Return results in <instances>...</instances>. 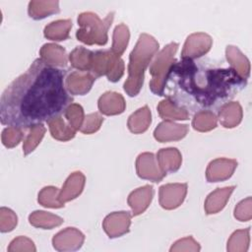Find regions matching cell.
Instances as JSON below:
<instances>
[{
    "mask_svg": "<svg viewBox=\"0 0 252 252\" xmlns=\"http://www.w3.org/2000/svg\"><path fill=\"white\" fill-rule=\"evenodd\" d=\"M68 71L51 66L41 58L35 59L3 92L1 123L27 129L64 114L73 103V96L66 88Z\"/></svg>",
    "mask_w": 252,
    "mask_h": 252,
    "instance_id": "1",
    "label": "cell"
},
{
    "mask_svg": "<svg viewBox=\"0 0 252 252\" xmlns=\"http://www.w3.org/2000/svg\"><path fill=\"white\" fill-rule=\"evenodd\" d=\"M220 63L210 58L174 60L166 73L162 95L188 113L219 112L247 85V79L231 66Z\"/></svg>",
    "mask_w": 252,
    "mask_h": 252,
    "instance_id": "2",
    "label": "cell"
},
{
    "mask_svg": "<svg viewBox=\"0 0 252 252\" xmlns=\"http://www.w3.org/2000/svg\"><path fill=\"white\" fill-rule=\"evenodd\" d=\"M158 49V43L153 36L146 33L140 35L135 48L130 54L129 77L124 83V90L130 96L139 94L143 86L144 72Z\"/></svg>",
    "mask_w": 252,
    "mask_h": 252,
    "instance_id": "3",
    "label": "cell"
},
{
    "mask_svg": "<svg viewBox=\"0 0 252 252\" xmlns=\"http://www.w3.org/2000/svg\"><path fill=\"white\" fill-rule=\"evenodd\" d=\"M113 20V13H109L108 16L100 21L97 15L94 13H83L78 18L79 24H84L92 27L89 32L77 31L76 36L79 40L87 44H99L103 45L107 42V30L110 27Z\"/></svg>",
    "mask_w": 252,
    "mask_h": 252,
    "instance_id": "4",
    "label": "cell"
},
{
    "mask_svg": "<svg viewBox=\"0 0 252 252\" xmlns=\"http://www.w3.org/2000/svg\"><path fill=\"white\" fill-rule=\"evenodd\" d=\"M124 63L119 56L108 51H95L93 54L91 73L96 78L106 75L110 82H117L123 75Z\"/></svg>",
    "mask_w": 252,
    "mask_h": 252,
    "instance_id": "5",
    "label": "cell"
},
{
    "mask_svg": "<svg viewBox=\"0 0 252 252\" xmlns=\"http://www.w3.org/2000/svg\"><path fill=\"white\" fill-rule=\"evenodd\" d=\"M178 48V43L171 42L164 46V48L157 55L156 60L153 62L150 73L153 76V80L150 83V88L154 94L157 95H162L163 83L166 73L174 62L173 55Z\"/></svg>",
    "mask_w": 252,
    "mask_h": 252,
    "instance_id": "6",
    "label": "cell"
},
{
    "mask_svg": "<svg viewBox=\"0 0 252 252\" xmlns=\"http://www.w3.org/2000/svg\"><path fill=\"white\" fill-rule=\"evenodd\" d=\"M187 191V184H167L159 188V203L164 209L177 208L184 199Z\"/></svg>",
    "mask_w": 252,
    "mask_h": 252,
    "instance_id": "7",
    "label": "cell"
},
{
    "mask_svg": "<svg viewBox=\"0 0 252 252\" xmlns=\"http://www.w3.org/2000/svg\"><path fill=\"white\" fill-rule=\"evenodd\" d=\"M94 80L95 77L92 73L71 71L66 77V88L71 94H85L91 90Z\"/></svg>",
    "mask_w": 252,
    "mask_h": 252,
    "instance_id": "8",
    "label": "cell"
},
{
    "mask_svg": "<svg viewBox=\"0 0 252 252\" xmlns=\"http://www.w3.org/2000/svg\"><path fill=\"white\" fill-rule=\"evenodd\" d=\"M212 45V38L206 33H193L187 37L182 51V58L196 59L203 56L205 53L198 47L209 51Z\"/></svg>",
    "mask_w": 252,
    "mask_h": 252,
    "instance_id": "9",
    "label": "cell"
},
{
    "mask_svg": "<svg viewBox=\"0 0 252 252\" xmlns=\"http://www.w3.org/2000/svg\"><path fill=\"white\" fill-rule=\"evenodd\" d=\"M137 172L141 178L151 179L154 182H159L166 174L158 168L155 156L152 153H145L137 158Z\"/></svg>",
    "mask_w": 252,
    "mask_h": 252,
    "instance_id": "10",
    "label": "cell"
},
{
    "mask_svg": "<svg viewBox=\"0 0 252 252\" xmlns=\"http://www.w3.org/2000/svg\"><path fill=\"white\" fill-rule=\"evenodd\" d=\"M131 215L128 212H118L108 215L103 221V228L110 238L119 237L129 231Z\"/></svg>",
    "mask_w": 252,
    "mask_h": 252,
    "instance_id": "11",
    "label": "cell"
},
{
    "mask_svg": "<svg viewBox=\"0 0 252 252\" xmlns=\"http://www.w3.org/2000/svg\"><path fill=\"white\" fill-rule=\"evenodd\" d=\"M188 131V125H179L171 121H163L156 128L154 135L155 138L163 143L172 140L182 139Z\"/></svg>",
    "mask_w": 252,
    "mask_h": 252,
    "instance_id": "12",
    "label": "cell"
},
{
    "mask_svg": "<svg viewBox=\"0 0 252 252\" xmlns=\"http://www.w3.org/2000/svg\"><path fill=\"white\" fill-rule=\"evenodd\" d=\"M69 237H66L64 230L54 235L52 239L53 247L59 251L62 250H76L79 249L84 241V235L74 227H68Z\"/></svg>",
    "mask_w": 252,
    "mask_h": 252,
    "instance_id": "13",
    "label": "cell"
},
{
    "mask_svg": "<svg viewBox=\"0 0 252 252\" xmlns=\"http://www.w3.org/2000/svg\"><path fill=\"white\" fill-rule=\"evenodd\" d=\"M85 184V177L81 172H74L66 180L58 198V201L64 205L65 202L75 199L81 194Z\"/></svg>",
    "mask_w": 252,
    "mask_h": 252,
    "instance_id": "14",
    "label": "cell"
},
{
    "mask_svg": "<svg viewBox=\"0 0 252 252\" xmlns=\"http://www.w3.org/2000/svg\"><path fill=\"white\" fill-rule=\"evenodd\" d=\"M98 109L101 113L106 115L122 113L125 109L124 98L117 93H105L98 99Z\"/></svg>",
    "mask_w": 252,
    "mask_h": 252,
    "instance_id": "15",
    "label": "cell"
},
{
    "mask_svg": "<svg viewBox=\"0 0 252 252\" xmlns=\"http://www.w3.org/2000/svg\"><path fill=\"white\" fill-rule=\"evenodd\" d=\"M40 55L41 59L51 66L62 69L67 65L65 49L60 45L53 43L44 44L40 49Z\"/></svg>",
    "mask_w": 252,
    "mask_h": 252,
    "instance_id": "16",
    "label": "cell"
},
{
    "mask_svg": "<svg viewBox=\"0 0 252 252\" xmlns=\"http://www.w3.org/2000/svg\"><path fill=\"white\" fill-rule=\"evenodd\" d=\"M158 162L163 173L176 171L181 163V156L177 149H161L158 154Z\"/></svg>",
    "mask_w": 252,
    "mask_h": 252,
    "instance_id": "17",
    "label": "cell"
},
{
    "mask_svg": "<svg viewBox=\"0 0 252 252\" xmlns=\"http://www.w3.org/2000/svg\"><path fill=\"white\" fill-rule=\"evenodd\" d=\"M236 162L234 160L230 159H224V158H219L214 161H212L209 164V167L207 169V179L209 182H217L219 181L220 172H223L224 176L226 178L230 177L235 166Z\"/></svg>",
    "mask_w": 252,
    "mask_h": 252,
    "instance_id": "18",
    "label": "cell"
},
{
    "mask_svg": "<svg viewBox=\"0 0 252 252\" xmlns=\"http://www.w3.org/2000/svg\"><path fill=\"white\" fill-rule=\"evenodd\" d=\"M233 189L234 186H230L223 189H218L215 192L211 193L208 196L205 204V210L207 214H216L217 212L221 210L224 207Z\"/></svg>",
    "mask_w": 252,
    "mask_h": 252,
    "instance_id": "19",
    "label": "cell"
},
{
    "mask_svg": "<svg viewBox=\"0 0 252 252\" xmlns=\"http://www.w3.org/2000/svg\"><path fill=\"white\" fill-rule=\"evenodd\" d=\"M151 123V111L147 105L138 109L128 120V128L131 132L139 134L145 132Z\"/></svg>",
    "mask_w": 252,
    "mask_h": 252,
    "instance_id": "20",
    "label": "cell"
},
{
    "mask_svg": "<svg viewBox=\"0 0 252 252\" xmlns=\"http://www.w3.org/2000/svg\"><path fill=\"white\" fill-rule=\"evenodd\" d=\"M71 28L72 22L70 20H58L45 27L44 36L51 40H65L69 36Z\"/></svg>",
    "mask_w": 252,
    "mask_h": 252,
    "instance_id": "21",
    "label": "cell"
},
{
    "mask_svg": "<svg viewBox=\"0 0 252 252\" xmlns=\"http://www.w3.org/2000/svg\"><path fill=\"white\" fill-rule=\"evenodd\" d=\"M93 54V51L86 49L83 46H78L70 53L69 60L72 63V66L79 71L91 72Z\"/></svg>",
    "mask_w": 252,
    "mask_h": 252,
    "instance_id": "22",
    "label": "cell"
},
{
    "mask_svg": "<svg viewBox=\"0 0 252 252\" xmlns=\"http://www.w3.org/2000/svg\"><path fill=\"white\" fill-rule=\"evenodd\" d=\"M142 193H143V187L135 190L134 192H132L128 198V203L130 205V207L133 210V215L137 216L142 214L149 206V204L152 201L153 198V194H154V190L153 187L151 186L149 188V190L146 192V194L142 197Z\"/></svg>",
    "mask_w": 252,
    "mask_h": 252,
    "instance_id": "23",
    "label": "cell"
},
{
    "mask_svg": "<svg viewBox=\"0 0 252 252\" xmlns=\"http://www.w3.org/2000/svg\"><path fill=\"white\" fill-rule=\"evenodd\" d=\"M30 223L36 227H42L44 229H50L53 226L60 225L63 222V219L52 214L43 212V211H36L30 215L29 217Z\"/></svg>",
    "mask_w": 252,
    "mask_h": 252,
    "instance_id": "24",
    "label": "cell"
},
{
    "mask_svg": "<svg viewBox=\"0 0 252 252\" xmlns=\"http://www.w3.org/2000/svg\"><path fill=\"white\" fill-rule=\"evenodd\" d=\"M51 136L60 141H68L75 136L76 130L71 125H66L61 117H57L47 122Z\"/></svg>",
    "mask_w": 252,
    "mask_h": 252,
    "instance_id": "25",
    "label": "cell"
},
{
    "mask_svg": "<svg viewBox=\"0 0 252 252\" xmlns=\"http://www.w3.org/2000/svg\"><path fill=\"white\" fill-rule=\"evenodd\" d=\"M158 110L159 116L164 120H186L189 117L188 112L174 106L167 98L159 102Z\"/></svg>",
    "mask_w": 252,
    "mask_h": 252,
    "instance_id": "26",
    "label": "cell"
},
{
    "mask_svg": "<svg viewBox=\"0 0 252 252\" xmlns=\"http://www.w3.org/2000/svg\"><path fill=\"white\" fill-rule=\"evenodd\" d=\"M129 40V31L128 28L121 24L117 26L113 32V43L111 47V52L119 56L124 52Z\"/></svg>",
    "mask_w": 252,
    "mask_h": 252,
    "instance_id": "27",
    "label": "cell"
},
{
    "mask_svg": "<svg viewBox=\"0 0 252 252\" xmlns=\"http://www.w3.org/2000/svg\"><path fill=\"white\" fill-rule=\"evenodd\" d=\"M192 125L195 130L201 132L210 131L217 127V118L214 112L201 111L195 114Z\"/></svg>",
    "mask_w": 252,
    "mask_h": 252,
    "instance_id": "28",
    "label": "cell"
},
{
    "mask_svg": "<svg viewBox=\"0 0 252 252\" xmlns=\"http://www.w3.org/2000/svg\"><path fill=\"white\" fill-rule=\"evenodd\" d=\"M45 132V128L43 127L42 124L34 126L31 128V132L29 133L28 137L24 141V155L27 156L31 152L34 150V148L38 145V143L41 141L43 135Z\"/></svg>",
    "mask_w": 252,
    "mask_h": 252,
    "instance_id": "29",
    "label": "cell"
},
{
    "mask_svg": "<svg viewBox=\"0 0 252 252\" xmlns=\"http://www.w3.org/2000/svg\"><path fill=\"white\" fill-rule=\"evenodd\" d=\"M65 117L67 118L69 124L75 129V130H80L82 125H83V120H84V111L81 105L72 103L67 110L64 113Z\"/></svg>",
    "mask_w": 252,
    "mask_h": 252,
    "instance_id": "30",
    "label": "cell"
},
{
    "mask_svg": "<svg viewBox=\"0 0 252 252\" xmlns=\"http://www.w3.org/2000/svg\"><path fill=\"white\" fill-rule=\"evenodd\" d=\"M2 143L7 148H13L19 144L23 138L22 129L8 126L2 132Z\"/></svg>",
    "mask_w": 252,
    "mask_h": 252,
    "instance_id": "31",
    "label": "cell"
},
{
    "mask_svg": "<svg viewBox=\"0 0 252 252\" xmlns=\"http://www.w3.org/2000/svg\"><path fill=\"white\" fill-rule=\"evenodd\" d=\"M58 192V188L53 187V186H48L43 188L39 194H38V202L44 206V207H48V208H62L64 207V205L54 201L51 199V197H56V193Z\"/></svg>",
    "mask_w": 252,
    "mask_h": 252,
    "instance_id": "32",
    "label": "cell"
},
{
    "mask_svg": "<svg viewBox=\"0 0 252 252\" xmlns=\"http://www.w3.org/2000/svg\"><path fill=\"white\" fill-rule=\"evenodd\" d=\"M0 230L1 232L11 231L17 224V217L10 209L2 207L0 210Z\"/></svg>",
    "mask_w": 252,
    "mask_h": 252,
    "instance_id": "33",
    "label": "cell"
},
{
    "mask_svg": "<svg viewBox=\"0 0 252 252\" xmlns=\"http://www.w3.org/2000/svg\"><path fill=\"white\" fill-rule=\"evenodd\" d=\"M103 118L98 113H92L85 117V123L82 125L80 131L86 134L95 132L99 129Z\"/></svg>",
    "mask_w": 252,
    "mask_h": 252,
    "instance_id": "34",
    "label": "cell"
}]
</instances>
